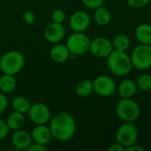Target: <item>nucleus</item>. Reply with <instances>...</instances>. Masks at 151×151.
Masks as SVG:
<instances>
[{
	"mask_svg": "<svg viewBox=\"0 0 151 151\" xmlns=\"http://www.w3.org/2000/svg\"><path fill=\"white\" fill-rule=\"evenodd\" d=\"M50 129L52 138L58 142L70 141L76 132V122L74 118L68 112L56 114L50 122Z\"/></svg>",
	"mask_w": 151,
	"mask_h": 151,
	"instance_id": "nucleus-1",
	"label": "nucleus"
},
{
	"mask_svg": "<svg viewBox=\"0 0 151 151\" xmlns=\"http://www.w3.org/2000/svg\"><path fill=\"white\" fill-rule=\"evenodd\" d=\"M106 58L108 69L116 76H127L133 68L131 58L126 51L113 50Z\"/></svg>",
	"mask_w": 151,
	"mask_h": 151,
	"instance_id": "nucleus-2",
	"label": "nucleus"
},
{
	"mask_svg": "<svg viewBox=\"0 0 151 151\" xmlns=\"http://www.w3.org/2000/svg\"><path fill=\"white\" fill-rule=\"evenodd\" d=\"M24 65V56L17 50L8 51L0 58V70L5 74L16 75L22 70Z\"/></svg>",
	"mask_w": 151,
	"mask_h": 151,
	"instance_id": "nucleus-3",
	"label": "nucleus"
},
{
	"mask_svg": "<svg viewBox=\"0 0 151 151\" xmlns=\"http://www.w3.org/2000/svg\"><path fill=\"white\" fill-rule=\"evenodd\" d=\"M116 113L124 122H134L140 117L141 109L132 98H121L116 105Z\"/></svg>",
	"mask_w": 151,
	"mask_h": 151,
	"instance_id": "nucleus-4",
	"label": "nucleus"
},
{
	"mask_svg": "<svg viewBox=\"0 0 151 151\" xmlns=\"http://www.w3.org/2000/svg\"><path fill=\"white\" fill-rule=\"evenodd\" d=\"M131 61L133 67L144 71L151 67V45L139 44L131 53Z\"/></svg>",
	"mask_w": 151,
	"mask_h": 151,
	"instance_id": "nucleus-5",
	"label": "nucleus"
},
{
	"mask_svg": "<svg viewBox=\"0 0 151 151\" xmlns=\"http://www.w3.org/2000/svg\"><path fill=\"white\" fill-rule=\"evenodd\" d=\"M90 42L89 37L83 32H75L68 37L65 45L71 55L78 56L85 54L89 50Z\"/></svg>",
	"mask_w": 151,
	"mask_h": 151,
	"instance_id": "nucleus-6",
	"label": "nucleus"
},
{
	"mask_svg": "<svg viewBox=\"0 0 151 151\" xmlns=\"http://www.w3.org/2000/svg\"><path fill=\"white\" fill-rule=\"evenodd\" d=\"M139 136L137 127L133 122H124L117 130L116 140L123 147L127 148L136 143Z\"/></svg>",
	"mask_w": 151,
	"mask_h": 151,
	"instance_id": "nucleus-7",
	"label": "nucleus"
},
{
	"mask_svg": "<svg viewBox=\"0 0 151 151\" xmlns=\"http://www.w3.org/2000/svg\"><path fill=\"white\" fill-rule=\"evenodd\" d=\"M94 92L102 97L111 96L116 89V83L114 80L108 75H99L93 81Z\"/></svg>",
	"mask_w": 151,
	"mask_h": 151,
	"instance_id": "nucleus-8",
	"label": "nucleus"
},
{
	"mask_svg": "<svg viewBox=\"0 0 151 151\" xmlns=\"http://www.w3.org/2000/svg\"><path fill=\"white\" fill-rule=\"evenodd\" d=\"M113 50L112 42L106 37H96L90 42L89 51L96 58H107Z\"/></svg>",
	"mask_w": 151,
	"mask_h": 151,
	"instance_id": "nucleus-9",
	"label": "nucleus"
},
{
	"mask_svg": "<svg viewBox=\"0 0 151 151\" xmlns=\"http://www.w3.org/2000/svg\"><path fill=\"white\" fill-rule=\"evenodd\" d=\"M27 113L30 120L35 125H45L50 119V109L42 103L31 104Z\"/></svg>",
	"mask_w": 151,
	"mask_h": 151,
	"instance_id": "nucleus-10",
	"label": "nucleus"
},
{
	"mask_svg": "<svg viewBox=\"0 0 151 151\" xmlns=\"http://www.w3.org/2000/svg\"><path fill=\"white\" fill-rule=\"evenodd\" d=\"M69 25L74 32H83L90 25V17L84 11H77L70 17Z\"/></svg>",
	"mask_w": 151,
	"mask_h": 151,
	"instance_id": "nucleus-11",
	"label": "nucleus"
},
{
	"mask_svg": "<svg viewBox=\"0 0 151 151\" xmlns=\"http://www.w3.org/2000/svg\"><path fill=\"white\" fill-rule=\"evenodd\" d=\"M65 35V30L62 23L52 22L44 30L45 39L51 43H58Z\"/></svg>",
	"mask_w": 151,
	"mask_h": 151,
	"instance_id": "nucleus-12",
	"label": "nucleus"
},
{
	"mask_svg": "<svg viewBox=\"0 0 151 151\" xmlns=\"http://www.w3.org/2000/svg\"><path fill=\"white\" fill-rule=\"evenodd\" d=\"M32 141L31 134L21 128L15 130L12 136V145L19 150H27L32 143Z\"/></svg>",
	"mask_w": 151,
	"mask_h": 151,
	"instance_id": "nucleus-13",
	"label": "nucleus"
},
{
	"mask_svg": "<svg viewBox=\"0 0 151 151\" xmlns=\"http://www.w3.org/2000/svg\"><path fill=\"white\" fill-rule=\"evenodd\" d=\"M32 140L34 142L46 145L52 138V134L50 127L45 125H36L31 133Z\"/></svg>",
	"mask_w": 151,
	"mask_h": 151,
	"instance_id": "nucleus-14",
	"label": "nucleus"
},
{
	"mask_svg": "<svg viewBox=\"0 0 151 151\" xmlns=\"http://www.w3.org/2000/svg\"><path fill=\"white\" fill-rule=\"evenodd\" d=\"M137 90L138 87L136 81L130 79L122 81L118 87V92L121 98H132L136 94Z\"/></svg>",
	"mask_w": 151,
	"mask_h": 151,
	"instance_id": "nucleus-15",
	"label": "nucleus"
},
{
	"mask_svg": "<svg viewBox=\"0 0 151 151\" xmlns=\"http://www.w3.org/2000/svg\"><path fill=\"white\" fill-rule=\"evenodd\" d=\"M134 35L141 44L151 45V25L148 23H141L136 27Z\"/></svg>",
	"mask_w": 151,
	"mask_h": 151,
	"instance_id": "nucleus-16",
	"label": "nucleus"
},
{
	"mask_svg": "<svg viewBox=\"0 0 151 151\" xmlns=\"http://www.w3.org/2000/svg\"><path fill=\"white\" fill-rule=\"evenodd\" d=\"M70 55L71 54L67 46L64 44H56L51 48L50 51L51 59L56 63H63L66 61Z\"/></svg>",
	"mask_w": 151,
	"mask_h": 151,
	"instance_id": "nucleus-17",
	"label": "nucleus"
},
{
	"mask_svg": "<svg viewBox=\"0 0 151 151\" xmlns=\"http://www.w3.org/2000/svg\"><path fill=\"white\" fill-rule=\"evenodd\" d=\"M25 122H26V119L24 114L16 111L10 113L6 119V123L10 130H13V131L22 128Z\"/></svg>",
	"mask_w": 151,
	"mask_h": 151,
	"instance_id": "nucleus-18",
	"label": "nucleus"
},
{
	"mask_svg": "<svg viewBox=\"0 0 151 151\" xmlns=\"http://www.w3.org/2000/svg\"><path fill=\"white\" fill-rule=\"evenodd\" d=\"M94 19L96 24L99 26L104 27L110 24L111 20V13L110 10H108L104 6H100L96 9H95V13H94Z\"/></svg>",
	"mask_w": 151,
	"mask_h": 151,
	"instance_id": "nucleus-19",
	"label": "nucleus"
},
{
	"mask_svg": "<svg viewBox=\"0 0 151 151\" xmlns=\"http://www.w3.org/2000/svg\"><path fill=\"white\" fill-rule=\"evenodd\" d=\"M16 79L14 75L4 73L0 77V90L3 93H11L16 88Z\"/></svg>",
	"mask_w": 151,
	"mask_h": 151,
	"instance_id": "nucleus-20",
	"label": "nucleus"
},
{
	"mask_svg": "<svg viewBox=\"0 0 151 151\" xmlns=\"http://www.w3.org/2000/svg\"><path fill=\"white\" fill-rule=\"evenodd\" d=\"M112 45L114 50L127 51L130 48L131 40L128 35L125 34H119L114 37L112 41Z\"/></svg>",
	"mask_w": 151,
	"mask_h": 151,
	"instance_id": "nucleus-21",
	"label": "nucleus"
},
{
	"mask_svg": "<svg viewBox=\"0 0 151 151\" xmlns=\"http://www.w3.org/2000/svg\"><path fill=\"white\" fill-rule=\"evenodd\" d=\"M94 92L93 81L90 80H82L76 87V94L80 97H88Z\"/></svg>",
	"mask_w": 151,
	"mask_h": 151,
	"instance_id": "nucleus-22",
	"label": "nucleus"
},
{
	"mask_svg": "<svg viewBox=\"0 0 151 151\" xmlns=\"http://www.w3.org/2000/svg\"><path fill=\"white\" fill-rule=\"evenodd\" d=\"M12 106L14 111L24 114L28 111V110L31 106V104L27 98H26L24 96H17L12 100Z\"/></svg>",
	"mask_w": 151,
	"mask_h": 151,
	"instance_id": "nucleus-23",
	"label": "nucleus"
},
{
	"mask_svg": "<svg viewBox=\"0 0 151 151\" xmlns=\"http://www.w3.org/2000/svg\"><path fill=\"white\" fill-rule=\"evenodd\" d=\"M136 84L139 89L142 91H150L151 90V75L150 74H142L138 77Z\"/></svg>",
	"mask_w": 151,
	"mask_h": 151,
	"instance_id": "nucleus-24",
	"label": "nucleus"
},
{
	"mask_svg": "<svg viewBox=\"0 0 151 151\" xmlns=\"http://www.w3.org/2000/svg\"><path fill=\"white\" fill-rule=\"evenodd\" d=\"M51 19L53 22L57 23H63L65 19V13L63 10L61 9H57L53 11L51 14Z\"/></svg>",
	"mask_w": 151,
	"mask_h": 151,
	"instance_id": "nucleus-25",
	"label": "nucleus"
},
{
	"mask_svg": "<svg viewBox=\"0 0 151 151\" xmlns=\"http://www.w3.org/2000/svg\"><path fill=\"white\" fill-rule=\"evenodd\" d=\"M104 0H82L83 4L89 9L95 10L104 4Z\"/></svg>",
	"mask_w": 151,
	"mask_h": 151,
	"instance_id": "nucleus-26",
	"label": "nucleus"
},
{
	"mask_svg": "<svg viewBox=\"0 0 151 151\" xmlns=\"http://www.w3.org/2000/svg\"><path fill=\"white\" fill-rule=\"evenodd\" d=\"M9 132H10V128L6 121L0 119V141L5 139L9 134Z\"/></svg>",
	"mask_w": 151,
	"mask_h": 151,
	"instance_id": "nucleus-27",
	"label": "nucleus"
},
{
	"mask_svg": "<svg viewBox=\"0 0 151 151\" xmlns=\"http://www.w3.org/2000/svg\"><path fill=\"white\" fill-rule=\"evenodd\" d=\"M150 0H127L129 6L133 8H142L147 5Z\"/></svg>",
	"mask_w": 151,
	"mask_h": 151,
	"instance_id": "nucleus-28",
	"label": "nucleus"
},
{
	"mask_svg": "<svg viewBox=\"0 0 151 151\" xmlns=\"http://www.w3.org/2000/svg\"><path fill=\"white\" fill-rule=\"evenodd\" d=\"M23 19L24 21L27 24V25H33L35 21V15L33 12H26L23 15Z\"/></svg>",
	"mask_w": 151,
	"mask_h": 151,
	"instance_id": "nucleus-29",
	"label": "nucleus"
},
{
	"mask_svg": "<svg viewBox=\"0 0 151 151\" xmlns=\"http://www.w3.org/2000/svg\"><path fill=\"white\" fill-rule=\"evenodd\" d=\"M26 150L27 151H46L47 150V148H46V147H45V145H43V144H40V143H37V142H34V143H31Z\"/></svg>",
	"mask_w": 151,
	"mask_h": 151,
	"instance_id": "nucleus-30",
	"label": "nucleus"
},
{
	"mask_svg": "<svg viewBox=\"0 0 151 151\" xmlns=\"http://www.w3.org/2000/svg\"><path fill=\"white\" fill-rule=\"evenodd\" d=\"M8 106V99L3 93H0V113L4 112Z\"/></svg>",
	"mask_w": 151,
	"mask_h": 151,
	"instance_id": "nucleus-31",
	"label": "nucleus"
},
{
	"mask_svg": "<svg viewBox=\"0 0 151 151\" xmlns=\"http://www.w3.org/2000/svg\"><path fill=\"white\" fill-rule=\"evenodd\" d=\"M107 150L108 151H125L126 150V149H125V147H123L120 143H119V142H117L116 143H112V144H111V145L108 147Z\"/></svg>",
	"mask_w": 151,
	"mask_h": 151,
	"instance_id": "nucleus-32",
	"label": "nucleus"
},
{
	"mask_svg": "<svg viewBox=\"0 0 151 151\" xmlns=\"http://www.w3.org/2000/svg\"><path fill=\"white\" fill-rule=\"evenodd\" d=\"M126 151H145V148H143L139 144L134 143L133 145L126 148Z\"/></svg>",
	"mask_w": 151,
	"mask_h": 151,
	"instance_id": "nucleus-33",
	"label": "nucleus"
}]
</instances>
